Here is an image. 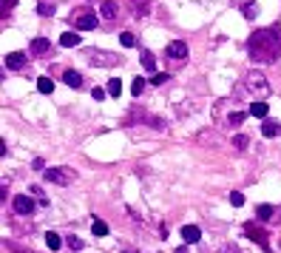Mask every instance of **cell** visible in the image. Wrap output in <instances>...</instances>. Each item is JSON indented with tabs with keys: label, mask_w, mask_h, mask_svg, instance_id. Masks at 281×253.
Instances as JSON below:
<instances>
[{
	"label": "cell",
	"mask_w": 281,
	"mask_h": 253,
	"mask_svg": "<svg viewBox=\"0 0 281 253\" xmlns=\"http://www.w3.org/2000/svg\"><path fill=\"white\" fill-rule=\"evenodd\" d=\"M244 88H247L256 100H262V97L270 94V83H267V77L262 71H247V74H244Z\"/></svg>",
	"instance_id": "cell-2"
},
{
	"label": "cell",
	"mask_w": 281,
	"mask_h": 253,
	"mask_svg": "<svg viewBox=\"0 0 281 253\" xmlns=\"http://www.w3.org/2000/svg\"><path fill=\"white\" fill-rule=\"evenodd\" d=\"M122 253H136V251H122Z\"/></svg>",
	"instance_id": "cell-37"
},
{
	"label": "cell",
	"mask_w": 281,
	"mask_h": 253,
	"mask_svg": "<svg viewBox=\"0 0 281 253\" xmlns=\"http://www.w3.org/2000/svg\"><path fill=\"white\" fill-rule=\"evenodd\" d=\"M108 94H111V97H119V94H122V83H119V77H111V80H108Z\"/></svg>",
	"instance_id": "cell-22"
},
{
	"label": "cell",
	"mask_w": 281,
	"mask_h": 253,
	"mask_svg": "<svg viewBox=\"0 0 281 253\" xmlns=\"http://www.w3.org/2000/svg\"><path fill=\"white\" fill-rule=\"evenodd\" d=\"M32 168H34V171H46V162H43V159L37 156V159H34V162H32Z\"/></svg>",
	"instance_id": "cell-34"
},
{
	"label": "cell",
	"mask_w": 281,
	"mask_h": 253,
	"mask_svg": "<svg viewBox=\"0 0 281 253\" xmlns=\"http://www.w3.org/2000/svg\"><path fill=\"white\" fill-rule=\"evenodd\" d=\"M91 234H94V236H97V239L108 236V225H105V222H102V219H94V222H91Z\"/></svg>",
	"instance_id": "cell-18"
},
{
	"label": "cell",
	"mask_w": 281,
	"mask_h": 253,
	"mask_svg": "<svg viewBox=\"0 0 281 253\" xmlns=\"http://www.w3.org/2000/svg\"><path fill=\"white\" fill-rule=\"evenodd\" d=\"M37 91H40V94H51V91H54V83H51L49 77H40V80H37Z\"/></svg>",
	"instance_id": "cell-21"
},
{
	"label": "cell",
	"mask_w": 281,
	"mask_h": 253,
	"mask_svg": "<svg viewBox=\"0 0 281 253\" xmlns=\"http://www.w3.org/2000/svg\"><path fill=\"white\" fill-rule=\"evenodd\" d=\"M182 239L187 242V245H196L199 239H202V231H199L196 225H185V228H182Z\"/></svg>",
	"instance_id": "cell-12"
},
{
	"label": "cell",
	"mask_w": 281,
	"mask_h": 253,
	"mask_svg": "<svg viewBox=\"0 0 281 253\" xmlns=\"http://www.w3.org/2000/svg\"><path fill=\"white\" fill-rule=\"evenodd\" d=\"M142 91H145V80H142V77H136L133 85H131V94H133V97H142Z\"/></svg>",
	"instance_id": "cell-26"
},
{
	"label": "cell",
	"mask_w": 281,
	"mask_h": 253,
	"mask_svg": "<svg viewBox=\"0 0 281 253\" xmlns=\"http://www.w3.org/2000/svg\"><path fill=\"white\" fill-rule=\"evenodd\" d=\"M12 208H15V214H20V216H32L34 214V199L29 194H17L15 199H12Z\"/></svg>",
	"instance_id": "cell-7"
},
{
	"label": "cell",
	"mask_w": 281,
	"mask_h": 253,
	"mask_svg": "<svg viewBox=\"0 0 281 253\" xmlns=\"http://www.w3.org/2000/svg\"><path fill=\"white\" fill-rule=\"evenodd\" d=\"M66 245L71 251H83V239H77V236H66Z\"/></svg>",
	"instance_id": "cell-28"
},
{
	"label": "cell",
	"mask_w": 281,
	"mask_h": 253,
	"mask_svg": "<svg viewBox=\"0 0 281 253\" xmlns=\"http://www.w3.org/2000/svg\"><path fill=\"white\" fill-rule=\"evenodd\" d=\"M267 111H270V105H267L264 100H253V105H250V114H253V117L264 119V117H267Z\"/></svg>",
	"instance_id": "cell-14"
},
{
	"label": "cell",
	"mask_w": 281,
	"mask_h": 253,
	"mask_svg": "<svg viewBox=\"0 0 281 253\" xmlns=\"http://www.w3.org/2000/svg\"><path fill=\"white\" fill-rule=\"evenodd\" d=\"M74 20V29H80V32H91V29H97L99 17L94 12H80V15H71Z\"/></svg>",
	"instance_id": "cell-6"
},
{
	"label": "cell",
	"mask_w": 281,
	"mask_h": 253,
	"mask_svg": "<svg viewBox=\"0 0 281 253\" xmlns=\"http://www.w3.org/2000/svg\"><path fill=\"white\" fill-rule=\"evenodd\" d=\"M26 63H29V54H23V51H12V54H6V68H12V71H20Z\"/></svg>",
	"instance_id": "cell-10"
},
{
	"label": "cell",
	"mask_w": 281,
	"mask_h": 253,
	"mask_svg": "<svg viewBox=\"0 0 281 253\" xmlns=\"http://www.w3.org/2000/svg\"><path fill=\"white\" fill-rule=\"evenodd\" d=\"M142 68L145 71H156V57L150 51H142Z\"/></svg>",
	"instance_id": "cell-20"
},
{
	"label": "cell",
	"mask_w": 281,
	"mask_h": 253,
	"mask_svg": "<svg viewBox=\"0 0 281 253\" xmlns=\"http://www.w3.org/2000/svg\"><path fill=\"white\" fill-rule=\"evenodd\" d=\"M273 214H276L273 205H259V208H256V219L259 222H270L273 219Z\"/></svg>",
	"instance_id": "cell-17"
},
{
	"label": "cell",
	"mask_w": 281,
	"mask_h": 253,
	"mask_svg": "<svg viewBox=\"0 0 281 253\" xmlns=\"http://www.w3.org/2000/svg\"><path fill=\"white\" fill-rule=\"evenodd\" d=\"M244 119H247V114H244V111H236V114H230V119H227V122H230L233 128H236V125H242Z\"/></svg>",
	"instance_id": "cell-27"
},
{
	"label": "cell",
	"mask_w": 281,
	"mask_h": 253,
	"mask_svg": "<svg viewBox=\"0 0 281 253\" xmlns=\"http://www.w3.org/2000/svg\"><path fill=\"white\" fill-rule=\"evenodd\" d=\"M230 205H236V208H239V205H244V194L233 191V194H230Z\"/></svg>",
	"instance_id": "cell-31"
},
{
	"label": "cell",
	"mask_w": 281,
	"mask_h": 253,
	"mask_svg": "<svg viewBox=\"0 0 281 253\" xmlns=\"http://www.w3.org/2000/svg\"><path fill=\"white\" fill-rule=\"evenodd\" d=\"M29 191H32L34 196H37V202H40V205H49V199H46V194H43V191H40V188H37V185H32V188H29Z\"/></svg>",
	"instance_id": "cell-29"
},
{
	"label": "cell",
	"mask_w": 281,
	"mask_h": 253,
	"mask_svg": "<svg viewBox=\"0 0 281 253\" xmlns=\"http://www.w3.org/2000/svg\"><path fill=\"white\" fill-rule=\"evenodd\" d=\"M46 245H49L51 251H60V245H63V239H60V234H54V231H49V234H46Z\"/></svg>",
	"instance_id": "cell-19"
},
{
	"label": "cell",
	"mask_w": 281,
	"mask_h": 253,
	"mask_svg": "<svg viewBox=\"0 0 281 253\" xmlns=\"http://www.w3.org/2000/svg\"><path fill=\"white\" fill-rule=\"evenodd\" d=\"M244 234H247V239L250 242H256V245H259V248H262V251H273V245H270V239H267V231L264 228H256V225H247V228H244Z\"/></svg>",
	"instance_id": "cell-5"
},
{
	"label": "cell",
	"mask_w": 281,
	"mask_h": 253,
	"mask_svg": "<svg viewBox=\"0 0 281 253\" xmlns=\"http://www.w3.org/2000/svg\"><path fill=\"white\" fill-rule=\"evenodd\" d=\"M43 174H46V179L54 182V185H71V182H74V176H77L71 168H46Z\"/></svg>",
	"instance_id": "cell-4"
},
{
	"label": "cell",
	"mask_w": 281,
	"mask_h": 253,
	"mask_svg": "<svg viewBox=\"0 0 281 253\" xmlns=\"http://www.w3.org/2000/svg\"><path fill=\"white\" fill-rule=\"evenodd\" d=\"M279 245H281V242H279Z\"/></svg>",
	"instance_id": "cell-39"
},
{
	"label": "cell",
	"mask_w": 281,
	"mask_h": 253,
	"mask_svg": "<svg viewBox=\"0 0 281 253\" xmlns=\"http://www.w3.org/2000/svg\"><path fill=\"white\" fill-rule=\"evenodd\" d=\"M63 83L71 85V88H83V74H80V71H74V68H68L66 74H63Z\"/></svg>",
	"instance_id": "cell-13"
},
{
	"label": "cell",
	"mask_w": 281,
	"mask_h": 253,
	"mask_svg": "<svg viewBox=\"0 0 281 253\" xmlns=\"http://www.w3.org/2000/svg\"><path fill=\"white\" fill-rule=\"evenodd\" d=\"M262 134H264L267 139H273V136L281 134V125L279 122H273V119H267V122H262Z\"/></svg>",
	"instance_id": "cell-15"
},
{
	"label": "cell",
	"mask_w": 281,
	"mask_h": 253,
	"mask_svg": "<svg viewBox=\"0 0 281 253\" xmlns=\"http://www.w3.org/2000/svg\"><path fill=\"white\" fill-rule=\"evenodd\" d=\"M80 43H83V40H80L77 32H66L60 37V46H66V49H74V46H80Z\"/></svg>",
	"instance_id": "cell-16"
},
{
	"label": "cell",
	"mask_w": 281,
	"mask_h": 253,
	"mask_svg": "<svg viewBox=\"0 0 281 253\" xmlns=\"http://www.w3.org/2000/svg\"><path fill=\"white\" fill-rule=\"evenodd\" d=\"M168 80H170V74H153V77H150V83L153 85H165Z\"/></svg>",
	"instance_id": "cell-30"
},
{
	"label": "cell",
	"mask_w": 281,
	"mask_h": 253,
	"mask_svg": "<svg viewBox=\"0 0 281 253\" xmlns=\"http://www.w3.org/2000/svg\"><path fill=\"white\" fill-rule=\"evenodd\" d=\"M119 43H122L125 49H131V46H136V37H133L131 32H122L119 34Z\"/></svg>",
	"instance_id": "cell-25"
},
{
	"label": "cell",
	"mask_w": 281,
	"mask_h": 253,
	"mask_svg": "<svg viewBox=\"0 0 281 253\" xmlns=\"http://www.w3.org/2000/svg\"><path fill=\"white\" fill-rule=\"evenodd\" d=\"M97 3H102V0H97Z\"/></svg>",
	"instance_id": "cell-38"
},
{
	"label": "cell",
	"mask_w": 281,
	"mask_h": 253,
	"mask_svg": "<svg viewBox=\"0 0 281 253\" xmlns=\"http://www.w3.org/2000/svg\"><path fill=\"white\" fill-rule=\"evenodd\" d=\"M99 17L108 20V23H114L116 17H119V6H116L114 0H102V6H99Z\"/></svg>",
	"instance_id": "cell-9"
},
{
	"label": "cell",
	"mask_w": 281,
	"mask_h": 253,
	"mask_svg": "<svg viewBox=\"0 0 281 253\" xmlns=\"http://www.w3.org/2000/svg\"><path fill=\"white\" fill-rule=\"evenodd\" d=\"M32 54H37V57L51 54V43L46 40V37H34V40H32Z\"/></svg>",
	"instance_id": "cell-11"
},
{
	"label": "cell",
	"mask_w": 281,
	"mask_h": 253,
	"mask_svg": "<svg viewBox=\"0 0 281 253\" xmlns=\"http://www.w3.org/2000/svg\"><path fill=\"white\" fill-rule=\"evenodd\" d=\"M176 253H187V242H185L182 248H176Z\"/></svg>",
	"instance_id": "cell-36"
},
{
	"label": "cell",
	"mask_w": 281,
	"mask_h": 253,
	"mask_svg": "<svg viewBox=\"0 0 281 253\" xmlns=\"http://www.w3.org/2000/svg\"><path fill=\"white\" fill-rule=\"evenodd\" d=\"M247 145H250V139L244 134H236V136H233V148H236V151H244Z\"/></svg>",
	"instance_id": "cell-24"
},
{
	"label": "cell",
	"mask_w": 281,
	"mask_h": 253,
	"mask_svg": "<svg viewBox=\"0 0 281 253\" xmlns=\"http://www.w3.org/2000/svg\"><path fill=\"white\" fill-rule=\"evenodd\" d=\"M165 54L170 57V60H185V57H187V43H182V40H173V43H168Z\"/></svg>",
	"instance_id": "cell-8"
},
{
	"label": "cell",
	"mask_w": 281,
	"mask_h": 253,
	"mask_svg": "<svg viewBox=\"0 0 281 253\" xmlns=\"http://www.w3.org/2000/svg\"><path fill=\"white\" fill-rule=\"evenodd\" d=\"M256 15H259V9H256L253 3H247V6H244V17H247V20H253Z\"/></svg>",
	"instance_id": "cell-33"
},
{
	"label": "cell",
	"mask_w": 281,
	"mask_h": 253,
	"mask_svg": "<svg viewBox=\"0 0 281 253\" xmlns=\"http://www.w3.org/2000/svg\"><path fill=\"white\" fill-rule=\"evenodd\" d=\"M17 6V0H3V12H12Z\"/></svg>",
	"instance_id": "cell-35"
},
{
	"label": "cell",
	"mask_w": 281,
	"mask_h": 253,
	"mask_svg": "<svg viewBox=\"0 0 281 253\" xmlns=\"http://www.w3.org/2000/svg\"><path fill=\"white\" fill-rule=\"evenodd\" d=\"M247 51L253 63H276L281 51V29H262L250 34Z\"/></svg>",
	"instance_id": "cell-1"
},
{
	"label": "cell",
	"mask_w": 281,
	"mask_h": 253,
	"mask_svg": "<svg viewBox=\"0 0 281 253\" xmlns=\"http://www.w3.org/2000/svg\"><path fill=\"white\" fill-rule=\"evenodd\" d=\"M37 15H40V17H51V15H54V3H46V0L37 3Z\"/></svg>",
	"instance_id": "cell-23"
},
{
	"label": "cell",
	"mask_w": 281,
	"mask_h": 253,
	"mask_svg": "<svg viewBox=\"0 0 281 253\" xmlns=\"http://www.w3.org/2000/svg\"><path fill=\"white\" fill-rule=\"evenodd\" d=\"M105 94H108V88H99V85H97V88H94V91H91V97H94V100H105Z\"/></svg>",
	"instance_id": "cell-32"
},
{
	"label": "cell",
	"mask_w": 281,
	"mask_h": 253,
	"mask_svg": "<svg viewBox=\"0 0 281 253\" xmlns=\"http://www.w3.org/2000/svg\"><path fill=\"white\" fill-rule=\"evenodd\" d=\"M85 60L94 68H111V66H116V63H122L119 54H111V51H102V49H91L85 54Z\"/></svg>",
	"instance_id": "cell-3"
}]
</instances>
